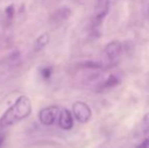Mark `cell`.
Segmentation results:
<instances>
[{"label":"cell","mask_w":149,"mask_h":148,"mask_svg":"<svg viewBox=\"0 0 149 148\" xmlns=\"http://www.w3.org/2000/svg\"><path fill=\"white\" fill-rule=\"evenodd\" d=\"M31 113V101L26 95H20L0 119V127L6 128L28 118Z\"/></svg>","instance_id":"obj_1"},{"label":"cell","mask_w":149,"mask_h":148,"mask_svg":"<svg viewBox=\"0 0 149 148\" xmlns=\"http://www.w3.org/2000/svg\"><path fill=\"white\" fill-rule=\"evenodd\" d=\"M110 10V0H96L93 13V26L94 28L100 26Z\"/></svg>","instance_id":"obj_2"},{"label":"cell","mask_w":149,"mask_h":148,"mask_svg":"<svg viewBox=\"0 0 149 148\" xmlns=\"http://www.w3.org/2000/svg\"><path fill=\"white\" fill-rule=\"evenodd\" d=\"M73 115L80 124H85L91 118V110L87 104L83 101H76L72 106Z\"/></svg>","instance_id":"obj_3"},{"label":"cell","mask_w":149,"mask_h":148,"mask_svg":"<svg viewBox=\"0 0 149 148\" xmlns=\"http://www.w3.org/2000/svg\"><path fill=\"white\" fill-rule=\"evenodd\" d=\"M60 110L56 106H52V107L44 108L40 111L39 118L40 121L43 125L45 126H51L56 122L58 116H59Z\"/></svg>","instance_id":"obj_4"},{"label":"cell","mask_w":149,"mask_h":148,"mask_svg":"<svg viewBox=\"0 0 149 148\" xmlns=\"http://www.w3.org/2000/svg\"><path fill=\"white\" fill-rule=\"evenodd\" d=\"M58 124L59 127L63 130H70L73 128V117L72 114L69 110L63 109L62 111L59 113V116H58Z\"/></svg>","instance_id":"obj_5"},{"label":"cell","mask_w":149,"mask_h":148,"mask_svg":"<svg viewBox=\"0 0 149 148\" xmlns=\"http://www.w3.org/2000/svg\"><path fill=\"white\" fill-rule=\"evenodd\" d=\"M122 52V44L118 41H113L107 45L106 49H104V53H106L107 57L113 61V60L117 59L120 56Z\"/></svg>","instance_id":"obj_6"},{"label":"cell","mask_w":149,"mask_h":148,"mask_svg":"<svg viewBox=\"0 0 149 148\" xmlns=\"http://www.w3.org/2000/svg\"><path fill=\"white\" fill-rule=\"evenodd\" d=\"M71 15V9L68 7H62L60 9L56 10L51 16V19L56 24H60V22L67 20Z\"/></svg>","instance_id":"obj_7"},{"label":"cell","mask_w":149,"mask_h":148,"mask_svg":"<svg viewBox=\"0 0 149 148\" xmlns=\"http://www.w3.org/2000/svg\"><path fill=\"white\" fill-rule=\"evenodd\" d=\"M49 42H50L49 34H48V33H43V34L40 35V36L37 38V40H36L35 43H33V51H35L36 53L42 51V50L49 44Z\"/></svg>","instance_id":"obj_8"},{"label":"cell","mask_w":149,"mask_h":148,"mask_svg":"<svg viewBox=\"0 0 149 148\" xmlns=\"http://www.w3.org/2000/svg\"><path fill=\"white\" fill-rule=\"evenodd\" d=\"M119 83H120V79L116 76V75L112 74V75H110V76L108 77V79H107L106 81H104V85H102V86L109 88V87L117 86Z\"/></svg>","instance_id":"obj_9"},{"label":"cell","mask_w":149,"mask_h":148,"mask_svg":"<svg viewBox=\"0 0 149 148\" xmlns=\"http://www.w3.org/2000/svg\"><path fill=\"white\" fill-rule=\"evenodd\" d=\"M79 65L82 68H85V69H98V68L102 67V64L100 62H95V61H91V60H88V61H84L82 63H80Z\"/></svg>","instance_id":"obj_10"},{"label":"cell","mask_w":149,"mask_h":148,"mask_svg":"<svg viewBox=\"0 0 149 148\" xmlns=\"http://www.w3.org/2000/svg\"><path fill=\"white\" fill-rule=\"evenodd\" d=\"M142 132L144 134H148L149 133V113L145 114V116L142 119Z\"/></svg>","instance_id":"obj_11"},{"label":"cell","mask_w":149,"mask_h":148,"mask_svg":"<svg viewBox=\"0 0 149 148\" xmlns=\"http://www.w3.org/2000/svg\"><path fill=\"white\" fill-rule=\"evenodd\" d=\"M4 13H5V16L7 17V19H12L14 16V13H15V9H14V5L13 4H10L4 10Z\"/></svg>","instance_id":"obj_12"},{"label":"cell","mask_w":149,"mask_h":148,"mask_svg":"<svg viewBox=\"0 0 149 148\" xmlns=\"http://www.w3.org/2000/svg\"><path fill=\"white\" fill-rule=\"evenodd\" d=\"M52 74H53V69L51 67H45L41 70V76L46 80L51 78Z\"/></svg>","instance_id":"obj_13"},{"label":"cell","mask_w":149,"mask_h":148,"mask_svg":"<svg viewBox=\"0 0 149 148\" xmlns=\"http://www.w3.org/2000/svg\"><path fill=\"white\" fill-rule=\"evenodd\" d=\"M19 55H20V52L19 51H13L12 53L9 54V56H8V59H9V61H14V60H17L18 59Z\"/></svg>","instance_id":"obj_14"},{"label":"cell","mask_w":149,"mask_h":148,"mask_svg":"<svg viewBox=\"0 0 149 148\" xmlns=\"http://www.w3.org/2000/svg\"><path fill=\"white\" fill-rule=\"evenodd\" d=\"M137 148H149V138H146L145 140L142 141L137 146Z\"/></svg>","instance_id":"obj_15"},{"label":"cell","mask_w":149,"mask_h":148,"mask_svg":"<svg viewBox=\"0 0 149 148\" xmlns=\"http://www.w3.org/2000/svg\"><path fill=\"white\" fill-rule=\"evenodd\" d=\"M4 140H5V135L1 134V133H0V148H1V146L3 145Z\"/></svg>","instance_id":"obj_16"},{"label":"cell","mask_w":149,"mask_h":148,"mask_svg":"<svg viewBox=\"0 0 149 148\" xmlns=\"http://www.w3.org/2000/svg\"><path fill=\"white\" fill-rule=\"evenodd\" d=\"M148 14H149V8H148Z\"/></svg>","instance_id":"obj_17"}]
</instances>
